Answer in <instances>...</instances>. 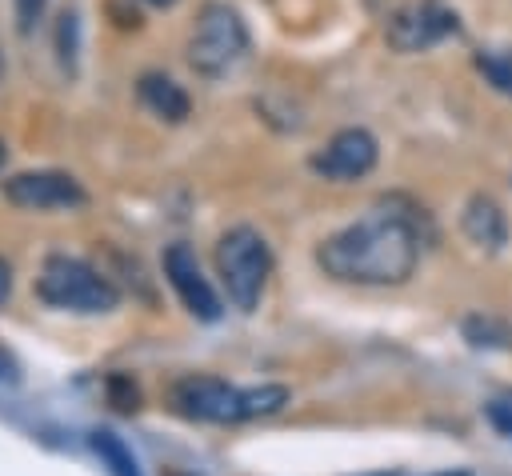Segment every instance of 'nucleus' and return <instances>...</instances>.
<instances>
[{
  "instance_id": "4be33fe9",
  "label": "nucleus",
  "mask_w": 512,
  "mask_h": 476,
  "mask_svg": "<svg viewBox=\"0 0 512 476\" xmlns=\"http://www.w3.org/2000/svg\"><path fill=\"white\" fill-rule=\"evenodd\" d=\"M0 72H4V60H0Z\"/></svg>"
},
{
  "instance_id": "9b49d317",
  "label": "nucleus",
  "mask_w": 512,
  "mask_h": 476,
  "mask_svg": "<svg viewBox=\"0 0 512 476\" xmlns=\"http://www.w3.org/2000/svg\"><path fill=\"white\" fill-rule=\"evenodd\" d=\"M136 96H140V104H144L152 116H160V120H168V124H180V120H188V112H192L188 92H184L172 76H164V72H144L140 84H136Z\"/></svg>"
},
{
  "instance_id": "6ab92c4d",
  "label": "nucleus",
  "mask_w": 512,
  "mask_h": 476,
  "mask_svg": "<svg viewBox=\"0 0 512 476\" xmlns=\"http://www.w3.org/2000/svg\"><path fill=\"white\" fill-rule=\"evenodd\" d=\"M8 296H12V264L0 256V308H4Z\"/></svg>"
},
{
  "instance_id": "20e7f679",
  "label": "nucleus",
  "mask_w": 512,
  "mask_h": 476,
  "mask_svg": "<svg viewBox=\"0 0 512 476\" xmlns=\"http://www.w3.org/2000/svg\"><path fill=\"white\" fill-rule=\"evenodd\" d=\"M216 272L224 280L228 300L240 312H252L264 296V284L272 276V248L252 224H236L216 244Z\"/></svg>"
},
{
  "instance_id": "0eeeda50",
  "label": "nucleus",
  "mask_w": 512,
  "mask_h": 476,
  "mask_svg": "<svg viewBox=\"0 0 512 476\" xmlns=\"http://www.w3.org/2000/svg\"><path fill=\"white\" fill-rule=\"evenodd\" d=\"M380 160V144L368 128H340L324 148H316L308 156V168L324 180L348 184V180H364Z\"/></svg>"
},
{
  "instance_id": "4468645a",
  "label": "nucleus",
  "mask_w": 512,
  "mask_h": 476,
  "mask_svg": "<svg viewBox=\"0 0 512 476\" xmlns=\"http://www.w3.org/2000/svg\"><path fill=\"white\" fill-rule=\"evenodd\" d=\"M476 72L484 76V84L500 96H512V48H480L472 56Z\"/></svg>"
},
{
  "instance_id": "dca6fc26",
  "label": "nucleus",
  "mask_w": 512,
  "mask_h": 476,
  "mask_svg": "<svg viewBox=\"0 0 512 476\" xmlns=\"http://www.w3.org/2000/svg\"><path fill=\"white\" fill-rule=\"evenodd\" d=\"M484 420H488L500 436L512 440V400H488V404H484Z\"/></svg>"
},
{
  "instance_id": "f03ea898",
  "label": "nucleus",
  "mask_w": 512,
  "mask_h": 476,
  "mask_svg": "<svg viewBox=\"0 0 512 476\" xmlns=\"http://www.w3.org/2000/svg\"><path fill=\"white\" fill-rule=\"evenodd\" d=\"M172 400L184 416L192 420H208V424H244V420H260V416H276L292 392L288 384H228L220 376H184L172 388Z\"/></svg>"
},
{
  "instance_id": "aec40b11",
  "label": "nucleus",
  "mask_w": 512,
  "mask_h": 476,
  "mask_svg": "<svg viewBox=\"0 0 512 476\" xmlns=\"http://www.w3.org/2000/svg\"><path fill=\"white\" fill-rule=\"evenodd\" d=\"M144 4H152V8H172L176 0H144Z\"/></svg>"
},
{
  "instance_id": "9d476101",
  "label": "nucleus",
  "mask_w": 512,
  "mask_h": 476,
  "mask_svg": "<svg viewBox=\"0 0 512 476\" xmlns=\"http://www.w3.org/2000/svg\"><path fill=\"white\" fill-rule=\"evenodd\" d=\"M460 228H464V236H468L476 248H484V252H500V248L508 244V216H504V208H500L492 196H484V192H476V196L464 204Z\"/></svg>"
},
{
  "instance_id": "1a4fd4ad",
  "label": "nucleus",
  "mask_w": 512,
  "mask_h": 476,
  "mask_svg": "<svg viewBox=\"0 0 512 476\" xmlns=\"http://www.w3.org/2000/svg\"><path fill=\"white\" fill-rule=\"evenodd\" d=\"M4 196L16 208L28 212H52V208H80L84 188L76 176L56 172V168H36V172H16L4 180Z\"/></svg>"
},
{
  "instance_id": "412c9836",
  "label": "nucleus",
  "mask_w": 512,
  "mask_h": 476,
  "mask_svg": "<svg viewBox=\"0 0 512 476\" xmlns=\"http://www.w3.org/2000/svg\"><path fill=\"white\" fill-rule=\"evenodd\" d=\"M0 164H4V140H0Z\"/></svg>"
},
{
  "instance_id": "f257e3e1",
  "label": "nucleus",
  "mask_w": 512,
  "mask_h": 476,
  "mask_svg": "<svg viewBox=\"0 0 512 476\" xmlns=\"http://www.w3.org/2000/svg\"><path fill=\"white\" fill-rule=\"evenodd\" d=\"M424 212L412 208L404 196H388L368 208L360 220L344 224L340 232L324 236L316 248V264L324 276L364 288H392L404 284L424 248Z\"/></svg>"
},
{
  "instance_id": "39448f33",
  "label": "nucleus",
  "mask_w": 512,
  "mask_h": 476,
  "mask_svg": "<svg viewBox=\"0 0 512 476\" xmlns=\"http://www.w3.org/2000/svg\"><path fill=\"white\" fill-rule=\"evenodd\" d=\"M248 52V28L236 16V8L212 0L200 8L192 36H188V64L204 76V80H220L228 76Z\"/></svg>"
},
{
  "instance_id": "423d86ee",
  "label": "nucleus",
  "mask_w": 512,
  "mask_h": 476,
  "mask_svg": "<svg viewBox=\"0 0 512 476\" xmlns=\"http://www.w3.org/2000/svg\"><path fill=\"white\" fill-rule=\"evenodd\" d=\"M460 32V20L452 8H444L440 0H416V4H404L388 16L384 24V40L396 48V52H428L436 48L440 40L456 36Z\"/></svg>"
},
{
  "instance_id": "f8f14e48",
  "label": "nucleus",
  "mask_w": 512,
  "mask_h": 476,
  "mask_svg": "<svg viewBox=\"0 0 512 476\" xmlns=\"http://www.w3.org/2000/svg\"><path fill=\"white\" fill-rule=\"evenodd\" d=\"M88 448L100 456V464L108 468V476H144L136 452H132L112 428H92V432H88Z\"/></svg>"
},
{
  "instance_id": "2eb2a0df",
  "label": "nucleus",
  "mask_w": 512,
  "mask_h": 476,
  "mask_svg": "<svg viewBox=\"0 0 512 476\" xmlns=\"http://www.w3.org/2000/svg\"><path fill=\"white\" fill-rule=\"evenodd\" d=\"M56 44H60V60H64V68H76V48H80V20H76V12H64V16H60Z\"/></svg>"
},
{
  "instance_id": "ddd939ff",
  "label": "nucleus",
  "mask_w": 512,
  "mask_h": 476,
  "mask_svg": "<svg viewBox=\"0 0 512 476\" xmlns=\"http://www.w3.org/2000/svg\"><path fill=\"white\" fill-rule=\"evenodd\" d=\"M460 332H464V340H468L472 348H484V352H512V324L500 320V316L472 312V316H464Z\"/></svg>"
},
{
  "instance_id": "6e6552de",
  "label": "nucleus",
  "mask_w": 512,
  "mask_h": 476,
  "mask_svg": "<svg viewBox=\"0 0 512 476\" xmlns=\"http://www.w3.org/2000/svg\"><path fill=\"white\" fill-rule=\"evenodd\" d=\"M164 276H168L172 292L180 296V304H184L196 320L216 324V320L224 316V304H220L216 288L208 284V276H204V268H200V260H196V248H192V244L172 240V244L164 248Z\"/></svg>"
},
{
  "instance_id": "7ed1b4c3",
  "label": "nucleus",
  "mask_w": 512,
  "mask_h": 476,
  "mask_svg": "<svg viewBox=\"0 0 512 476\" xmlns=\"http://www.w3.org/2000/svg\"><path fill=\"white\" fill-rule=\"evenodd\" d=\"M36 296L48 308L60 312H80V316H104L120 304V292L108 276H100L88 260L68 256V252H52L36 276Z\"/></svg>"
},
{
  "instance_id": "f3484780",
  "label": "nucleus",
  "mask_w": 512,
  "mask_h": 476,
  "mask_svg": "<svg viewBox=\"0 0 512 476\" xmlns=\"http://www.w3.org/2000/svg\"><path fill=\"white\" fill-rule=\"evenodd\" d=\"M44 4H48V0H16V28H20V32H32L36 20L44 16Z\"/></svg>"
},
{
  "instance_id": "a211bd4d",
  "label": "nucleus",
  "mask_w": 512,
  "mask_h": 476,
  "mask_svg": "<svg viewBox=\"0 0 512 476\" xmlns=\"http://www.w3.org/2000/svg\"><path fill=\"white\" fill-rule=\"evenodd\" d=\"M20 380V364L12 360V352L0 348V384H16Z\"/></svg>"
}]
</instances>
